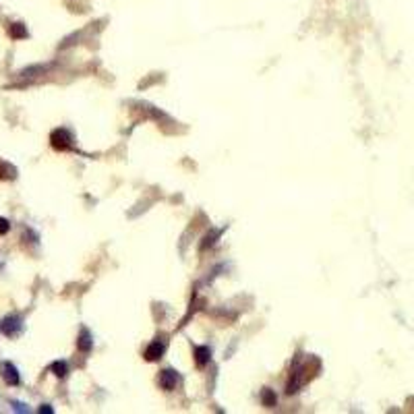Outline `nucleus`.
<instances>
[{
	"mask_svg": "<svg viewBox=\"0 0 414 414\" xmlns=\"http://www.w3.org/2000/svg\"><path fill=\"white\" fill-rule=\"evenodd\" d=\"M15 174H17L15 166H11L9 162H0V180H11L15 178Z\"/></svg>",
	"mask_w": 414,
	"mask_h": 414,
	"instance_id": "nucleus-6",
	"label": "nucleus"
},
{
	"mask_svg": "<svg viewBox=\"0 0 414 414\" xmlns=\"http://www.w3.org/2000/svg\"><path fill=\"white\" fill-rule=\"evenodd\" d=\"M263 402H265V406H271V404H275V398L271 396V391H265V394H263Z\"/></svg>",
	"mask_w": 414,
	"mask_h": 414,
	"instance_id": "nucleus-12",
	"label": "nucleus"
},
{
	"mask_svg": "<svg viewBox=\"0 0 414 414\" xmlns=\"http://www.w3.org/2000/svg\"><path fill=\"white\" fill-rule=\"evenodd\" d=\"M160 385L164 387V389H174V385H176V373L174 371H164L162 375H160Z\"/></svg>",
	"mask_w": 414,
	"mask_h": 414,
	"instance_id": "nucleus-4",
	"label": "nucleus"
},
{
	"mask_svg": "<svg viewBox=\"0 0 414 414\" xmlns=\"http://www.w3.org/2000/svg\"><path fill=\"white\" fill-rule=\"evenodd\" d=\"M79 346H81V350H89V348H91V340H89V334H87V332L81 334V342H79Z\"/></svg>",
	"mask_w": 414,
	"mask_h": 414,
	"instance_id": "nucleus-9",
	"label": "nucleus"
},
{
	"mask_svg": "<svg viewBox=\"0 0 414 414\" xmlns=\"http://www.w3.org/2000/svg\"><path fill=\"white\" fill-rule=\"evenodd\" d=\"M0 330H3V334H7V336H15L21 330V323H19L17 317H7V319H3V323H0Z\"/></svg>",
	"mask_w": 414,
	"mask_h": 414,
	"instance_id": "nucleus-3",
	"label": "nucleus"
},
{
	"mask_svg": "<svg viewBox=\"0 0 414 414\" xmlns=\"http://www.w3.org/2000/svg\"><path fill=\"white\" fill-rule=\"evenodd\" d=\"M52 371H54L58 377H64V373H67V364H64V362H54Z\"/></svg>",
	"mask_w": 414,
	"mask_h": 414,
	"instance_id": "nucleus-10",
	"label": "nucleus"
},
{
	"mask_svg": "<svg viewBox=\"0 0 414 414\" xmlns=\"http://www.w3.org/2000/svg\"><path fill=\"white\" fill-rule=\"evenodd\" d=\"M9 230H11L9 220H5V217H0V234H7Z\"/></svg>",
	"mask_w": 414,
	"mask_h": 414,
	"instance_id": "nucleus-11",
	"label": "nucleus"
},
{
	"mask_svg": "<svg viewBox=\"0 0 414 414\" xmlns=\"http://www.w3.org/2000/svg\"><path fill=\"white\" fill-rule=\"evenodd\" d=\"M50 139H52V147H56V149H69L71 147V137H69V133L64 128L54 130Z\"/></svg>",
	"mask_w": 414,
	"mask_h": 414,
	"instance_id": "nucleus-1",
	"label": "nucleus"
},
{
	"mask_svg": "<svg viewBox=\"0 0 414 414\" xmlns=\"http://www.w3.org/2000/svg\"><path fill=\"white\" fill-rule=\"evenodd\" d=\"M162 352H164V346H162L160 342H154V344H151L147 350H145V358H147V360H158V358L162 356Z\"/></svg>",
	"mask_w": 414,
	"mask_h": 414,
	"instance_id": "nucleus-5",
	"label": "nucleus"
},
{
	"mask_svg": "<svg viewBox=\"0 0 414 414\" xmlns=\"http://www.w3.org/2000/svg\"><path fill=\"white\" fill-rule=\"evenodd\" d=\"M9 33H11V37H15V39L27 37V29H25V25H23V23H13V25H11V29H9Z\"/></svg>",
	"mask_w": 414,
	"mask_h": 414,
	"instance_id": "nucleus-8",
	"label": "nucleus"
},
{
	"mask_svg": "<svg viewBox=\"0 0 414 414\" xmlns=\"http://www.w3.org/2000/svg\"><path fill=\"white\" fill-rule=\"evenodd\" d=\"M0 375H3L5 383H9V385H19V381H21L15 364H11V362H5L3 366H0Z\"/></svg>",
	"mask_w": 414,
	"mask_h": 414,
	"instance_id": "nucleus-2",
	"label": "nucleus"
},
{
	"mask_svg": "<svg viewBox=\"0 0 414 414\" xmlns=\"http://www.w3.org/2000/svg\"><path fill=\"white\" fill-rule=\"evenodd\" d=\"M209 348L207 346H199L197 350H195V356H197V364L199 366H203V364H207L209 362Z\"/></svg>",
	"mask_w": 414,
	"mask_h": 414,
	"instance_id": "nucleus-7",
	"label": "nucleus"
}]
</instances>
